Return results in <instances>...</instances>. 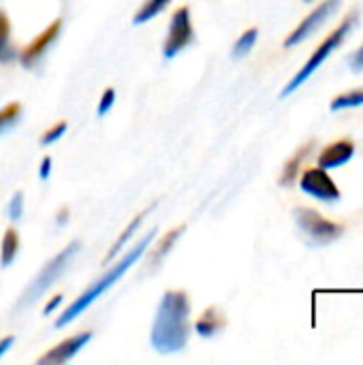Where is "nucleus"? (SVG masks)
Segmentation results:
<instances>
[{"instance_id": "4", "label": "nucleus", "mask_w": 363, "mask_h": 365, "mask_svg": "<svg viewBox=\"0 0 363 365\" xmlns=\"http://www.w3.org/2000/svg\"><path fill=\"white\" fill-rule=\"evenodd\" d=\"M355 21H357V13H351V15H349V17H347V19H344V21H342V24H340V26H338V28H336V30H334V32H332V34H329V36L319 45V49L312 53V58L306 62V66H304V68H302V71H300V73L289 81V86L282 90V96H289L291 92H295V90H297V88H300V86H302V83H304V81H306V79H308V77H310V75H312V73H315V71H317V68L327 60V56H329V53H332V51H334V49L344 41V36H347V34H349V30L355 26Z\"/></svg>"}, {"instance_id": "23", "label": "nucleus", "mask_w": 363, "mask_h": 365, "mask_svg": "<svg viewBox=\"0 0 363 365\" xmlns=\"http://www.w3.org/2000/svg\"><path fill=\"white\" fill-rule=\"evenodd\" d=\"M116 103V90L113 88H105L103 94H101V101H98V115H105Z\"/></svg>"}, {"instance_id": "18", "label": "nucleus", "mask_w": 363, "mask_h": 365, "mask_svg": "<svg viewBox=\"0 0 363 365\" xmlns=\"http://www.w3.org/2000/svg\"><path fill=\"white\" fill-rule=\"evenodd\" d=\"M169 4H171V0H145V2L139 6V11L135 13L133 21H135L137 26H139V24H145V21L154 19L158 13H163Z\"/></svg>"}, {"instance_id": "13", "label": "nucleus", "mask_w": 363, "mask_h": 365, "mask_svg": "<svg viewBox=\"0 0 363 365\" xmlns=\"http://www.w3.org/2000/svg\"><path fill=\"white\" fill-rule=\"evenodd\" d=\"M182 233H184V227H175V229L167 231V233H165L156 244H154V248L150 250L148 263H150V265H160V263H163V259L173 250V246L178 244V240L182 237Z\"/></svg>"}, {"instance_id": "22", "label": "nucleus", "mask_w": 363, "mask_h": 365, "mask_svg": "<svg viewBox=\"0 0 363 365\" xmlns=\"http://www.w3.org/2000/svg\"><path fill=\"white\" fill-rule=\"evenodd\" d=\"M66 128H68V122H66V120L56 122L53 126H49V128L41 135V145H51V143H56V141L66 133Z\"/></svg>"}, {"instance_id": "21", "label": "nucleus", "mask_w": 363, "mask_h": 365, "mask_svg": "<svg viewBox=\"0 0 363 365\" xmlns=\"http://www.w3.org/2000/svg\"><path fill=\"white\" fill-rule=\"evenodd\" d=\"M363 105V90H355V92H347L338 98L332 101V109L338 111V109H351V107H359Z\"/></svg>"}, {"instance_id": "3", "label": "nucleus", "mask_w": 363, "mask_h": 365, "mask_svg": "<svg viewBox=\"0 0 363 365\" xmlns=\"http://www.w3.org/2000/svg\"><path fill=\"white\" fill-rule=\"evenodd\" d=\"M79 252V242H73V244H68L64 250H60L51 261H47L45 263V267L34 276V280L30 282V287L24 291V295H21V299H19V308H26V306H30L34 299H39L60 276H62V272L68 267V263L73 261V257Z\"/></svg>"}, {"instance_id": "9", "label": "nucleus", "mask_w": 363, "mask_h": 365, "mask_svg": "<svg viewBox=\"0 0 363 365\" xmlns=\"http://www.w3.org/2000/svg\"><path fill=\"white\" fill-rule=\"evenodd\" d=\"M92 340V331H79L66 340H62L60 344H56L53 349H49L41 359L39 365H62L66 361H71L88 342Z\"/></svg>"}, {"instance_id": "19", "label": "nucleus", "mask_w": 363, "mask_h": 365, "mask_svg": "<svg viewBox=\"0 0 363 365\" xmlns=\"http://www.w3.org/2000/svg\"><path fill=\"white\" fill-rule=\"evenodd\" d=\"M257 36H259V30H257V28L246 30V32L235 41V45H233V49H231V56H233V58H244V56H248L250 49H252L255 43H257Z\"/></svg>"}, {"instance_id": "16", "label": "nucleus", "mask_w": 363, "mask_h": 365, "mask_svg": "<svg viewBox=\"0 0 363 365\" xmlns=\"http://www.w3.org/2000/svg\"><path fill=\"white\" fill-rule=\"evenodd\" d=\"M17 58V49L11 43V21L4 11H0V62L6 64Z\"/></svg>"}, {"instance_id": "11", "label": "nucleus", "mask_w": 363, "mask_h": 365, "mask_svg": "<svg viewBox=\"0 0 363 365\" xmlns=\"http://www.w3.org/2000/svg\"><path fill=\"white\" fill-rule=\"evenodd\" d=\"M355 154V145L353 141L349 139H342V141H336L332 143L329 148H325L319 156V167L321 169H336V167H342L344 163H349Z\"/></svg>"}, {"instance_id": "6", "label": "nucleus", "mask_w": 363, "mask_h": 365, "mask_svg": "<svg viewBox=\"0 0 363 365\" xmlns=\"http://www.w3.org/2000/svg\"><path fill=\"white\" fill-rule=\"evenodd\" d=\"M193 41H195V28H193L190 9L188 6H180L171 15L169 30H167L165 43H163V56L167 60H171L178 53H182L188 45H193Z\"/></svg>"}, {"instance_id": "29", "label": "nucleus", "mask_w": 363, "mask_h": 365, "mask_svg": "<svg viewBox=\"0 0 363 365\" xmlns=\"http://www.w3.org/2000/svg\"><path fill=\"white\" fill-rule=\"evenodd\" d=\"M66 216H68V210H60V216H58V222L62 225V222L66 220Z\"/></svg>"}, {"instance_id": "2", "label": "nucleus", "mask_w": 363, "mask_h": 365, "mask_svg": "<svg viewBox=\"0 0 363 365\" xmlns=\"http://www.w3.org/2000/svg\"><path fill=\"white\" fill-rule=\"evenodd\" d=\"M154 235H156L154 231H152V233H148V235H145L139 244H135V246H133V248H131V250H128V252H126V255H124L116 265H113V267H109V269H107V274H103L98 280H94V282H92V284H90V287H88V289H86V291H83V293H81V295H79V297H77V299H75V302H73V304H71V306H68V308H66V310L56 319V327H64V325H68V323H71V321H75L81 312H86V310H88V308H90V306H92L101 295H103V293H107V291H109V289H111V287H113V284H116V282H118V280H120V278H122V276H124V274H126V272H128V269H131V267H133L141 257H143V255H145V250L150 248V244H152Z\"/></svg>"}, {"instance_id": "17", "label": "nucleus", "mask_w": 363, "mask_h": 365, "mask_svg": "<svg viewBox=\"0 0 363 365\" xmlns=\"http://www.w3.org/2000/svg\"><path fill=\"white\" fill-rule=\"evenodd\" d=\"M310 143L308 145H304V148H300L297 152H295V156L285 165V169H282V175H280V186H293V182L300 178V167H302V163H304V158H306V154L310 152Z\"/></svg>"}, {"instance_id": "28", "label": "nucleus", "mask_w": 363, "mask_h": 365, "mask_svg": "<svg viewBox=\"0 0 363 365\" xmlns=\"http://www.w3.org/2000/svg\"><path fill=\"white\" fill-rule=\"evenodd\" d=\"M13 342H15V338H13V336H4V338L0 340V357H2L11 346H13Z\"/></svg>"}, {"instance_id": "27", "label": "nucleus", "mask_w": 363, "mask_h": 365, "mask_svg": "<svg viewBox=\"0 0 363 365\" xmlns=\"http://www.w3.org/2000/svg\"><path fill=\"white\" fill-rule=\"evenodd\" d=\"M351 68H353V71H363V45L355 51V56H353V60H351Z\"/></svg>"}, {"instance_id": "15", "label": "nucleus", "mask_w": 363, "mask_h": 365, "mask_svg": "<svg viewBox=\"0 0 363 365\" xmlns=\"http://www.w3.org/2000/svg\"><path fill=\"white\" fill-rule=\"evenodd\" d=\"M19 246H21L19 233L13 227H9L4 231V235H2V242H0V265L2 267H9L15 261V257L19 252Z\"/></svg>"}, {"instance_id": "7", "label": "nucleus", "mask_w": 363, "mask_h": 365, "mask_svg": "<svg viewBox=\"0 0 363 365\" xmlns=\"http://www.w3.org/2000/svg\"><path fill=\"white\" fill-rule=\"evenodd\" d=\"M62 30V19H53L41 34H36L28 45H24L21 49H17V60L24 68H36L39 62L45 58V53L49 51V47L58 41Z\"/></svg>"}, {"instance_id": "25", "label": "nucleus", "mask_w": 363, "mask_h": 365, "mask_svg": "<svg viewBox=\"0 0 363 365\" xmlns=\"http://www.w3.org/2000/svg\"><path fill=\"white\" fill-rule=\"evenodd\" d=\"M49 173H51V158H49V156H45V158L41 160L39 175H41V180H47V178H49Z\"/></svg>"}, {"instance_id": "20", "label": "nucleus", "mask_w": 363, "mask_h": 365, "mask_svg": "<svg viewBox=\"0 0 363 365\" xmlns=\"http://www.w3.org/2000/svg\"><path fill=\"white\" fill-rule=\"evenodd\" d=\"M21 118V105L19 103H9L0 109V135L6 133L9 128H13L17 124V120Z\"/></svg>"}, {"instance_id": "10", "label": "nucleus", "mask_w": 363, "mask_h": 365, "mask_svg": "<svg viewBox=\"0 0 363 365\" xmlns=\"http://www.w3.org/2000/svg\"><path fill=\"white\" fill-rule=\"evenodd\" d=\"M338 4H340V0H325L323 4H319V6H317V9H315V11H312V13H310L302 24H300V26L289 34V38L285 41V45H287V47H293V45L302 43L304 38H308V36H310V34H312V32H315V30H317V28H319V26L329 17V15H332V11H334Z\"/></svg>"}, {"instance_id": "26", "label": "nucleus", "mask_w": 363, "mask_h": 365, "mask_svg": "<svg viewBox=\"0 0 363 365\" xmlns=\"http://www.w3.org/2000/svg\"><path fill=\"white\" fill-rule=\"evenodd\" d=\"M62 299H64L62 295H53V297H51V299L45 304V308H43V314H51V312H53V310H56V308L62 304Z\"/></svg>"}, {"instance_id": "5", "label": "nucleus", "mask_w": 363, "mask_h": 365, "mask_svg": "<svg viewBox=\"0 0 363 365\" xmlns=\"http://www.w3.org/2000/svg\"><path fill=\"white\" fill-rule=\"evenodd\" d=\"M295 222L312 246H327V244L340 240L344 233L340 225L329 222L327 218H323L321 214H317L315 210H308V207L295 210Z\"/></svg>"}, {"instance_id": "12", "label": "nucleus", "mask_w": 363, "mask_h": 365, "mask_svg": "<svg viewBox=\"0 0 363 365\" xmlns=\"http://www.w3.org/2000/svg\"><path fill=\"white\" fill-rule=\"evenodd\" d=\"M227 327V317L216 308V306H210L208 310L201 312V317L195 321V331L201 336V338H214L218 336L223 329Z\"/></svg>"}, {"instance_id": "8", "label": "nucleus", "mask_w": 363, "mask_h": 365, "mask_svg": "<svg viewBox=\"0 0 363 365\" xmlns=\"http://www.w3.org/2000/svg\"><path fill=\"white\" fill-rule=\"evenodd\" d=\"M300 186L306 195L319 199V201H338L340 199V190L338 186L334 184V180L327 175L325 169L321 167H315V169H306L302 173V180H300Z\"/></svg>"}, {"instance_id": "1", "label": "nucleus", "mask_w": 363, "mask_h": 365, "mask_svg": "<svg viewBox=\"0 0 363 365\" xmlns=\"http://www.w3.org/2000/svg\"><path fill=\"white\" fill-rule=\"evenodd\" d=\"M190 297L182 289H169L163 293L154 314L150 344L156 353L171 355L186 349L190 340Z\"/></svg>"}, {"instance_id": "14", "label": "nucleus", "mask_w": 363, "mask_h": 365, "mask_svg": "<svg viewBox=\"0 0 363 365\" xmlns=\"http://www.w3.org/2000/svg\"><path fill=\"white\" fill-rule=\"evenodd\" d=\"M148 212H150V210H145V212L137 214V216H135V218H133V220L128 222V227L124 229V233H120V235H118V240L113 242V246H111V248H109V252L105 255V261H103V263H109V261H113V259H116V257L120 255V250H122V248L126 246V242H128V240H131V237L135 235V231H137V229L141 227V222H143V218L148 216Z\"/></svg>"}, {"instance_id": "24", "label": "nucleus", "mask_w": 363, "mask_h": 365, "mask_svg": "<svg viewBox=\"0 0 363 365\" xmlns=\"http://www.w3.org/2000/svg\"><path fill=\"white\" fill-rule=\"evenodd\" d=\"M21 212H24V192H15L11 197V203H9V216H11V220H19L21 218Z\"/></svg>"}]
</instances>
